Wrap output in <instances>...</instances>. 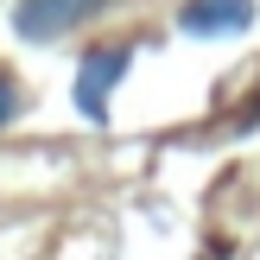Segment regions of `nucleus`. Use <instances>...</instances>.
Segmentation results:
<instances>
[{
    "instance_id": "nucleus-4",
    "label": "nucleus",
    "mask_w": 260,
    "mask_h": 260,
    "mask_svg": "<svg viewBox=\"0 0 260 260\" xmlns=\"http://www.w3.org/2000/svg\"><path fill=\"white\" fill-rule=\"evenodd\" d=\"M19 114H25V89H19V83H13V76H7V70H0V134H7V127H13V121H19Z\"/></svg>"
},
{
    "instance_id": "nucleus-2",
    "label": "nucleus",
    "mask_w": 260,
    "mask_h": 260,
    "mask_svg": "<svg viewBox=\"0 0 260 260\" xmlns=\"http://www.w3.org/2000/svg\"><path fill=\"white\" fill-rule=\"evenodd\" d=\"M108 13V0H13V38L19 45H57Z\"/></svg>"
},
{
    "instance_id": "nucleus-3",
    "label": "nucleus",
    "mask_w": 260,
    "mask_h": 260,
    "mask_svg": "<svg viewBox=\"0 0 260 260\" xmlns=\"http://www.w3.org/2000/svg\"><path fill=\"white\" fill-rule=\"evenodd\" d=\"M254 19H260L254 0H184L178 7L184 38H241V32H254Z\"/></svg>"
},
{
    "instance_id": "nucleus-1",
    "label": "nucleus",
    "mask_w": 260,
    "mask_h": 260,
    "mask_svg": "<svg viewBox=\"0 0 260 260\" xmlns=\"http://www.w3.org/2000/svg\"><path fill=\"white\" fill-rule=\"evenodd\" d=\"M134 70V45H89L76 57V83H70V108L89 127H108V95L127 83Z\"/></svg>"
}]
</instances>
